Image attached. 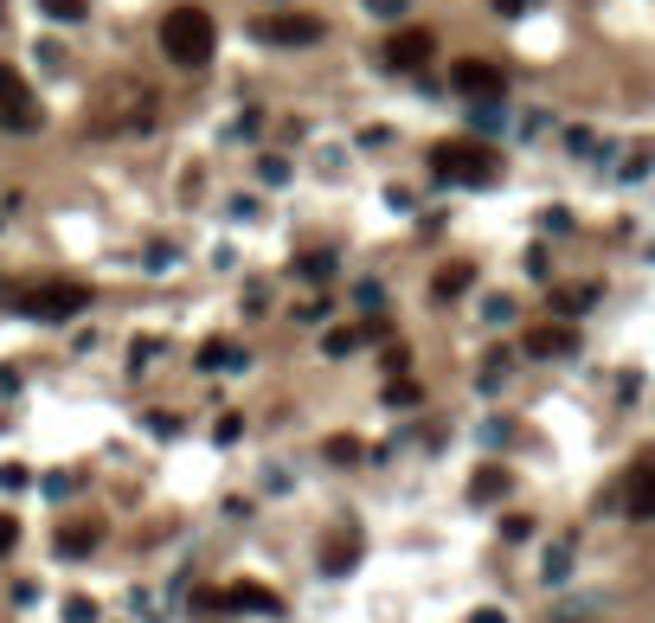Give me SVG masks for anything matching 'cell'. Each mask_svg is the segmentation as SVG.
Masks as SVG:
<instances>
[{"mask_svg":"<svg viewBox=\"0 0 655 623\" xmlns=\"http://www.w3.org/2000/svg\"><path fill=\"white\" fill-rule=\"evenodd\" d=\"M0 309H20L33 322H65L77 309H90V290L72 283V277H52V283H13V277H0Z\"/></svg>","mask_w":655,"mask_h":623,"instance_id":"cell-1","label":"cell"},{"mask_svg":"<svg viewBox=\"0 0 655 623\" xmlns=\"http://www.w3.org/2000/svg\"><path fill=\"white\" fill-rule=\"evenodd\" d=\"M161 52H168V65H181V72L213 65V52H218L213 13H206V7H174V13L161 20Z\"/></svg>","mask_w":655,"mask_h":623,"instance_id":"cell-2","label":"cell"},{"mask_svg":"<svg viewBox=\"0 0 655 623\" xmlns=\"http://www.w3.org/2000/svg\"><path fill=\"white\" fill-rule=\"evenodd\" d=\"M431 168L437 181H457V186H488L502 174V154L482 142H437L431 148Z\"/></svg>","mask_w":655,"mask_h":623,"instance_id":"cell-3","label":"cell"},{"mask_svg":"<svg viewBox=\"0 0 655 623\" xmlns=\"http://www.w3.org/2000/svg\"><path fill=\"white\" fill-rule=\"evenodd\" d=\"M39 122H45V116H39L33 84L13 72V65H0V129H7V136H33Z\"/></svg>","mask_w":655,"mask_h":623,"instance_id":"cell-4","label":"cell"},{"mask_svg":"<svg viewBox=\"0 0 655 623\" xmlns=\"http://www.w3.org/2000/svg\"><path fill=\"white\" fill-rule=\"evenodd\" d=\"M450 84H457L470 104H495V97L508 90V72H502V65H488V58H463V65L450 72Z\"/></svg>","mask_w":655,"mask_h":623,"instance_id":"cell-5","label":"cell"},{"mask_svg":"<svg viewBox=\"0 0 655 623\" xmlns=\"http://www.w3.org/2000/svg\"><path fill=\"white\" fill-rule=\"evenodd\" d=\"M431 58H437V33H425V26H399L386 39V65L393 72H425Z\"/></svg>","mask_w":655,"mask_h":623,"instance_id":"cell-6","label":"cell"},{"mask_svg":"<svg viewBox=\"0 0 655 623\" xmlns=\"http://www.w3.org/2000/svg\"><path fill=\"white\" fill-rule=\"evenodd\" d=\"M328 26L315 13H270V20H257V39H270V45H315Z\"/></svg>","mask_w":655,"mask_h":623,"instance_id":"cell-7","label":"cell"},{"mask_svg":"<svg viewBox=\"0 0 655 623\" xmlns=\"http://www.w3.org/2000/svg\"><path fill=\"white\" fill-rule=\"evenodd\" d=\"M623 508H630V520H649L655 514V456H636V463H630V476H623Z\"/></svg>","mask_w":655,"mask_h":623,"instance_id":"cell-8","label":"cell"},{"mask_svg":"<svg viewBox=\"0 0 655 623\" xmlns=\"http://www.w3.org/2000/svg\"><path fill=\"white\" fill-rule=\"evenodd\" d=\"M572 347H579V329H572V322H552V329L527 334V354H534V361H566Z\"/></svg>","mask_w":655,"mask_h":623,"instance_id":"cell-9","label":"cell"},{"mask_svg":"<svg viewBox=\"0 0 655 623\" xmlns=\"http://www.w3.org/2000/svg\"><path fill=\"white\" fill-rule=\"evenodd\" d=\"M354 559H361V534H354V527H341V534L322 547V572H328V579H341Z\"/></svg>","mask_w":655,"mask_h":623,"instance_id":"cell-10","label":"cell"},{"mask_svg":"<svg viewBox=\"0 0 655 623\" xmlns=\"http://www.w3.org/2000/svg\"><path fill=\"white\" fill-rule=\"evenodd\" d=\"M218 611H277V591H264V586H232V591H218Z\"/></svg>","mask_w":655,"mask_h":623,"instance_id":"cell-11","label":"cell"},{"mask_svg":"<svg viewBox=\"0 0 655 623\" xmlns=\"http://www.w3.org/2000/svg\"><path fill=\"white\" fill-rule=\"evenodd\" d=\"M200 367L206 373H238L245 367V347H238V341H206V347H200Z\"/></svg>","mask_w":655,"mask_h":623,"instance_id":"cell-12","label":"cell"},{"mask_svg":"<svg viewBox=\"0 0 655 623\" xmlns=\"http://www.w3.org/2000/svg\"><path fill=\"white\" fill-rule=\"evenodd\" d=\"M470 283H475V270H470V264H443V270L431 277V296H437V302H450V296H463Z\"/></svg>","mask_w":655,"mask_h":623,"instance_id":"cell-13","label":"cell"},{"mask_svg":"<svg viewBox=\"0 0 655 623\" xmlns=\"http://www.w3.org/2000/svg\"><path fill=\"white\" fill-rule=\"evenodd\" d=\"M502 488H508V470H495V463H482V470H475V482H470V502H495Z\"/></svg>","mask_w":655,"mask_h":623,"instance_id":"cell-14","label":"cell"},{"mask_svg":"<svg viewBox=\"0 0 655 623\" xmlns=\"http://www.w3.org/2000/svg\"><path fill=\"white\" fill-rule=\"evenodd\" d=\"M97 540H104L97 527H65V534H58V552H65V559H84V552L97 547Z\"/></svg>","mask_w":655,"mask_h":623,"instance_id":"cell-15","label":"cell"},{"mask_svg":"<svg viewBox=\"0 0 655 623\" xmlns=\"http://www.w3.org/2000/svg\"><path fill=\"white\" fill-rule=\"evenodd\" d=\"M354 347H361V329H328L322 334V354H328V361H341V354H354Z\"/></svg>","mask_w":655,"mask_h":623,"instance_id":"cell-16","label":"cell"},{"mask_svg":"<svg viewBox=\"0 0 655 623\" xmlns=\"http://www.w3.org/2000/svg\"><path fill=\"white\" fill-rule=\"evenodd\" d=\"M591 296L598 290H552V309L559 315H579V309H591Z\"/></svg>","mask_w":655,"mask_h":623,"instance_id":"cell-17","label":"cell"},{"mask_svg":"<svg viewBox=\"0 0 655 623\" xmlns=\"http://www.w3.org/2000/svg\"><path fill=\"white\" fill-rule=\"evenodd\" d=\"M296 270H302L309 283H328V277H334V257H328V251H315V257H302Z\"/></svg>","mask_w":655,"mask_h":623,"instance_id":"cell-18","label":"cell"},{"mask_svg":"<svg viewBox=\"0 0 655 623\" xmlns=\"http://www.w3.org/2000/svg\"><path fill=\"white\" fill-rule=\"evenodd\" d=\"M39 13H52V20L72 26V20H84V0H39Z\"/></svg>","mask_w":655,"mask_h":623,"instance_id":"cell-19","label":"cell"},{"mask_svg":"<svg viewBox=\"0 0 655 623\" xmlns=\"http://www.w3.org/2000/svg\"><path fill=\"white\" fill-rule=\"evenodd\" d=\"M566 566H572V547L546 552V579H552V586H559V579H566Z\"/></svg>","mask_w":655,"mask_h":623,"instance_id":"cell-20","label":"cell"},{"mask_svg":"<svg viewBox=\"0 0 655 623\" xmlns=\"http://www.w3.org/2000/svg\"><path fill=\"white\" fill-rule=\"evenodd\" d=\"M386 405H418V386H411V379H393V386H386Z\"/></svg>","mask_w":655,"mask_h":623,"instance_id":"cell-21","label":"cell"},{"mask_svg":"<svg viewBox=\"0 0 655 623\" xmlns=\"http://www.w3.org/2000/svg\"><path fill=\"white\" fill-rule=\"evenodd\" d=\"M97 617V604H90V598H72V604H65V623H90Z\"/></svg>","mask_w":655,"mask_h":623,"instance_id":"cell-22","label":"cell"},{"mask_svg":"<svg viewBox=\"0 0 655 623\" xmlns=\"http://www.w3.org/2000/svg\"><path fill=\"white\" fill-rule=\"evenodd\" d=\"M502 534H508V540H527V534H534V520H527V514H508V520H502Z\"/></svg>","mask_w":655,"mask_h":623,"instance_id":"cell-23","label":"cell"},{"mask_svg":"<svg viewBox=\"0 0 655 623\" xmlns=\"http://www.w3.org/2000/svg\"><path fill=\"white\" fill-rule=\"evenodd\" d=\"M13 540H20V520H13V514H0V552H13Z\"/></svg>","mask_w":655,"mask_h":623,"instance_id":"cell-24","label":"cell"},{"mask_svg":"<svg viewBox=\"0 0 655 623\" xmlns=\"http://www.w3.org/2000/svg\"><path fill=\"white\" fill-rule=\"evenodd\" d=\"M527 7H540V0H495V13H508V20L514 13H527Z\"/></svg>","mask_w":655,"mask_h":623,"instance_id":"cell-25","label":"cell"},{"mask_svg":"<svg viewBox=\"0 0 655 623\" xmlns=\"http://www.w3.org/2000/svg\"><path fill=\"white\" fill-rule=\"evenodd\" d=\"M470 623H508V617H502V611H475Z\"/></svg>","mask_w":655,"mask_h":623,"instance_id":"cell-26","label":"cell"},{"mask_svg":"<svg viewBox=\"0 0 655 623\" xmlns=\"http://www.w3.org/2000/svg\"><path fill=\"white\" fill-rule=\"evenodd\" d=\"M0 20H7V0H0Z\"/></svg>","mask_w":655,"mask_h":623,"instance_id":"cell-27","label":"cell"}]
</instances>
